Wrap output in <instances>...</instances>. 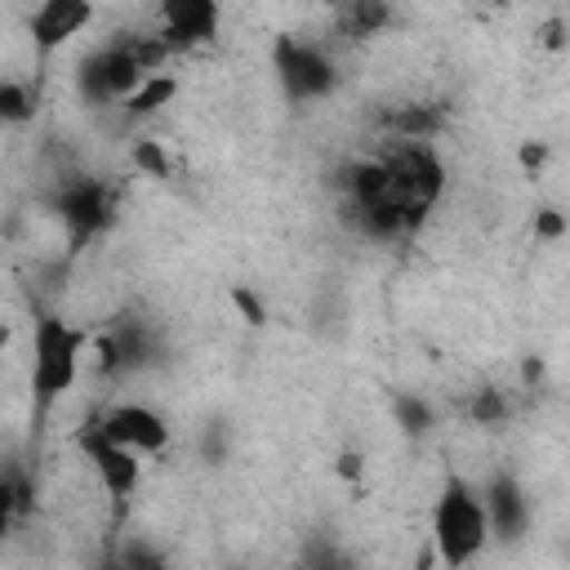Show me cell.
<instances>
[{
    "instance_id": "obj_1",
    "label": "cell",
    "mask_w": 570,
    "mask_h": 570,
    "mask_svg": "<svg viewBox=\"0 0 570 570\" xmlns=\"http://www.w3.org/2000/svg\"><path fill=\"white\" fill-rule=\"evenodd\" d=\"M494 530H490V512L481 490L450 472L432 499V548L441 557L445 570H468L485 548H490Z\"/></svg>"
},
{
    "instance_id": "obj_2",
    "label": "cell",
    "mask_w": 570,
    "mask_h": 570,
    "mask_svg": "<svg viewBox=\"0 0 570 570\" xmlns=\"http://www.w3.org/2000/svg\"><path fill=\"white\" fill-rule=\"evenodd\" d=\"M85 330L53 316V312H40L31 321V396H36V410L49 414L80 379V365H85Z\"/></svg>"
},
{
    "instance_id": "obj_3",
    "label": "cell",
    "mask_w": 570,
    "mask_h": 570,
    "mask_svg": "<svg viewBox=\"0 0 570 570\" xmlns=\"http://www.w3.org/2000/svg\"><path fill=\"white\" fill-rule=\"evenodd\" d=\"M272 67H276V80H281V89H285L289 102H321V98H330L338 89L334 58L321 45H312V40L276 36Z\"/></svg>"
},
{
    "instance_id": "obj_4",
    "label": "cell",
    "mask_w": 570,
    "mask_h": 570,
    "mask_svg": "<svg viewBox=\"0 0 570 570\" xmlns=\"http://www.w3.org/2000/svg\"><path fill=\"white\" fill-rule=\"evenodd\" d=\"M147 67H142V58H138V49H134V40H116V45H102V49H94L85 62H80V71H76V80H80V94L89 98V102H129L142 85H147Z\"/></svg>"
},
{
    "instance_id": "obj_5",
    "label": "cell",
    "mask_w": 570,
    "mask_h": 570,
    "mask_svg": "<svg viewBox=\"0 0 570 570\" xmlns=\"http://www.w3.org/2000/svg\"><path fill=\"white\" fill-rule=\"evenodd\" d=\"M53 214H58L62 227H67V245L80 249L85 240H94V236L107 232V223H111V214H116V196H111V187L98 183V178H71V183L58 187Z\"/></svg>"
},
{
    "instance_id": "obj_6",
    "label": "cell",
    "mask_w": 570,
    "mask_h": 570,
    "mask_svg": "<svg viewBox=\"0 0 570 570\" xmlns=\"http://www.w3.org/2000/svg\"><path fill=\"white\" fill-rule=\"evenodd\" d=\"M94 423H98L116 445L134 450L138 459H156V454H165V445H169V419H165L156 405H142V401L107 405Z\"/></svg>"
},
{
    "instance_id": "obj_7",
    "label": "cell",
    "mask_w": 570,
    "mask_h": 570,
    "mask_svg": "<svg viewBox=\"0 0 570 570\" xmlns=\"http://www.w3.org/2000/svg\"><path fill=\"white\" fill-rule=\"evenodd\" d=\"M80 450H85V459H89L94 476L102 481V490H107L111 499H129V494L138 490L142 459H138L134 450L116 445L98 423H85V432H80Z\"/></svg>"
},
{
    "instance_id": "obj_8",
    "label": "cell",
    "mask_w": 570,
    "mask_h": 570,
    "mask_svg": "<svg viewBox=\"0 0 570 570\" xmlns=\"http://www.w3.org/2000/svg\"><path fill=\"white\" fill-rule=\"evenodd\" d=\"M94 22V4L89 0H45L31 9L27 18V36L36 45V53H53L62 49L71 36H80Z\"/></svg>"
},
{
    "instance_id": "obj_9",
    "label": "cell",
    "mask_w": 570,
    "mask_h": 570,
    "mask_svg": "<svg viewBox=\"0 0 570 570\" xmlns=\"http://www.w3.org/2000/svg\"><path fill=\"white\" fill-rule=\"evenodd\" d=\"M481 499H485L494 539H503V543H521V534H525V525H530V499H525L521 481H517L512 472H494V476L485 481Z\"/></svg>"
},
{
    "instance_id": "obj_10",
    "label": "cell",
    "mask_w": 570,
    "mask_h": 570,
    "mask_svg": "<svg viewBox=\"0 0 570 570\" xmlns=\"http://www.w3.org/2000/svg\"><path fill=\"white\" fill-rule=\"evenodd\" d=\"M218 4L214 0H169L160 9V40L169 49H191L218 36Z\"/></svg>"
},
{
    "instance_id": "obj_11",
    "label": "cell",
    "mask_w": 570,
    "mask_h": 570,
    "mask_svg": "<svg viewBox=\"0 0 570 570\" xmlns=\"http://www.w3.org/2000/svg\"><path fill=\"white\" fill-rule=\"evenodd\" d=\"M383 125L396 134V142H428L441 129V111L436 107H396L383 116Z\"/></svg>"
},
{
    "instance_id": "obj_12",
    "label": "cell",
    "mask_w": 570,
    "mask_h": 570,
    "mask_svg": "<svg viewBox=\"0 0 570 570\" xmlns=\"http://www.w3.org/2000/svg\"><path fill=\"white\" fill-rule=\"evenodd\" d=\"M392 22V9L387 4H343L338 9V31L343 36H352V40H370V36H379L383 27Z\"/></svg>"
},
{
    "instance_id": "obj_13",
    "label": "cell",
    "mask_w": 570,
    "mask_h": 570,
    "mask_svg": "<svg viewBox=\"0 0 570 570\" xmlns=\"http://www.w3.org/2000/svg\"><path fill=\"white\" fill-rule=\"evenodd\" d=\"M174 94H178V80L165 76V71H156V76H147V85H142L125 107H129V116H151V111H160Z\"/></svg>"
},
{
    "instance_id": "obj_14",
    "label": "cell",
    "mask_w": 570,
    "mask_h": 570,
    "mask_svg": "<svg viewBox=\"0 0 570 570\" xmlns=\"http://www.w3.org/2000/svg\"><path fill=\"white\" fill-rule=\"evenodd\" d=\"M36 116V94L22 80H0V120L4 125H27Z\"/></svg>"
},
{
    "instance_id": "obj_15",
    "label": "cell",
    "mask_w": 570,
    "mask_h": 570,
    "mask_svg": "<svg viewBox=\"0 0 570 570\" xmlns=\"http://www.w3.org/2000/svg\"><path fill=\"white\" fill-rule=\"evenodd\" d=\"M303 570H352V557L343 543H334L330 534H316L303 552Z\"/></svg>"
},
{
    "instance_id": "obj_16",
    "label": "cell",
    "mask_w": 570,
    "mask_h": 570,
    "mask_svg": "<svg viewBox=\"0 0 570 570\" xmlns=\"http://www.w3.org/2000/svg\"><path fill=\"white\" fill-rule=\"evenodd\" d=\"M107 570H169V561L156 552V548H142V543H134V548H125Z\"/></svg>"
},
{
    "instance_id": "obj_17",
    "label": "cell",
    "mask_w": 570,
    "mask_h": 570,
    "mask_svg": "<svg viewBox=\"0 0 570 570\" xmlns=\"http://www.w3.org/2000/svg\"><path fill=\"white\" fill-rule=\"evenodd\" d=\"M31 494H36V490H31L18 472H9V476H4V517L13 521V517H22V512H31Z\"/></svg>"
},
{
    "instance_id": "obj_18",
    "label": "cell",
    "mask_w": 570,
    "mask_h": 570,
    "mask_svg": "<svg viewBox=\"0 0 570 570\" xmlns=\"http://www.w3.org/2000/svg\"><path fill=\"white\" fill-rule=\"evenodd\" d=\"M392 410H396V419H401L405 432H423V428L432 423V410H428L423 401H414V396H396Z\"/></svg>"
},
{
    "instance_id": "obj_19",
    "label": "cell",
    "mask_w": 570,
    "mask_h": 570,
    "mask_svg": "<svg viewBox=\"0 0 570 570\" xmlns=\"http://www.w3.org/2000/svg\"><path fill=\"white\" fill-rule=\"evenodd\" d=\"M503 414H508V401H503L494 387L476 392V401H472V419H476V423H499Z\"/></svg>"
},
{
    "instance_id": "obj_20",
    "label": "cell",
    "mask_w": 570,
    "mask_h": 570,
    "mask_svg": "<svg viewBox=\"0 0 570 570\" xmlns=\"http://www.w3.org/2000/svg\"><path fill=\"white\" fill-rule=\"evenodd\" d=\"M566 227H570V218H566L561 209H539V214H534V232H539L543 240H557Z\"/></svg>"
},
{
    "instance_id": "obj_21",
    "label": "cell",
    "mask_w": 570,
    "mask_h": 570,
    "mask_svg": "<svg viewBox=\"0 0 570 570\" xmlns=\"http://www.w3.org/2000/svg\"><path fill=\"white\" fill-rule=\"evenodd\" d=\"M134 160H138L142 169H151L156 178L165 174V156H160V147H156V142H138V147H134Z\"/></svg>"
},
{
    "instance_id": "obj_22",
    "label": "cell",
    "mask_w": 570,
    "mask_h": 570,
    "mask_svg": "<svg viewBox=\"0 0 570 570\" xmlns=\"http://www.w3.org/2000/svg\"><path fill=\"white\" fill-rule=\"evenodd\" d=\"M338 463H343V468H338L343 476H361V454H343Z\"/></svg>"
},
{
    "instance_id": "obj_23",
    "label": "cell",
    "mask_w": 570,
    "mask_h": 570,
    "mask_svg": "<svg viewBox=\"0 0 570 570\" xmlns=\"http://www.w3.org/2000/svg\"><path fill=\"white\" fill-rule=\"evenodd\" d=\"M521 160H525V165H539V160H543V147H525Z\"/></svg>"
}]
</instances>
